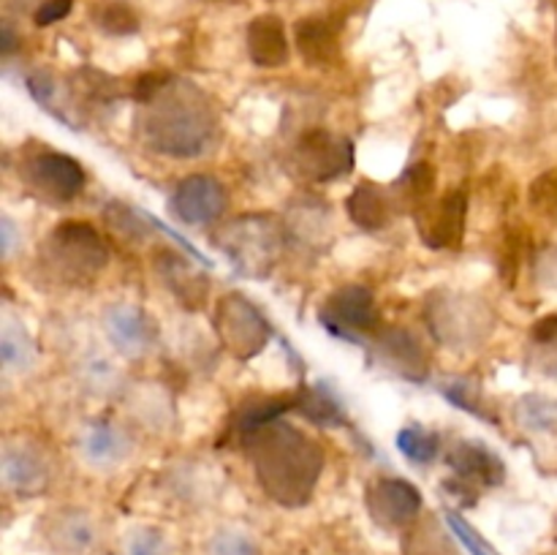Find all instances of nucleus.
I'll use <instances>...</instances> for the list:
<instances>
[{"mask_svg": "<svg viewBox=\"0 0 557 555\" xmlns=\"http://www.w3.org/2000/svg\"><path fill=\"white\" fill-rule=\"evenodd\" d=\"M239 444L253 460L261 490L275 504L297 509L313 498V490L324 471V452L308 433L277 419L245 435Z\"/></svg>", "mask_w": 557, "mask_h": 555, "instance_id": "f257e3e1", "label": "nucleus"}, {"mask_svg": "<svg viewBox=\"0 0 557 555\" xmlns=\"http://www.w3.org/2000/svg\"><path fill=\"white\" fill-rule=\"evenodd\" d=\"M221 118L201 87L172 79L141 114V134L150 150L169 158H199L218 141Z\"/></svg>", "mask_w": 557, "mask_h": 555, "instance_id": "f03ea898", "label": "nucleus"}, {"mask_svg": "<svg viewBox=\"0 0 557 555\" xmlns=\"http://www.w3.org/2000/svg\"><path fill=\"white\" fill-rule=\"evenodd\" d=\"M44 261L60 281H92L109 264L101 234L85 221H63L49 232L41 248Z\"/></svg>", "mask_w": 557, "mask_h": 555, "instance_id": "7ed1b4c3", "label": "nucleus"}, {"mask_svg": "<svg viewBox=\"0 0 557 555\" xmlns=\"http://www.w3.org/2000/svg\"><path fill=\"white\" fill-rule=\"evenodd\" d=\"M424 313L433 335L449 348L482 346L495 321L493 310L482 297L455 292L430 294Z\"/></svg>", "mask_w": 557, "mask_h": 555, "instance_id": "20e7f679", "label": "nucleus"}, {"mask_svg": "<svg viewBox=\"0 0 557 555\" xmlns=\"http://www.w3.org/2000/svg\"><path fill=\"white\" fill-rule=\"evenodd\" d=\"M215 245L239 272L267 278L281 250V229L270 215H245L228 223L221 237H215Z\"/></svg>", "mask_w": 557, "mask_h": 555, "instance_id": "39448f33", "label": "nucleus"}, {"mask_svg": "<svg viewBox=\"0 0 557 555\" xmlns=\"http://www.w3.org/2000/svg\"><path fill=\"white\" fill-rule=\"evenodd\" d=\"M212 324H215L223 348H228L237 359H253L256 354L264 351L272 337V324L267 321V316L245 294L237 292L218 299Z\"/></svg>", "mask_w": 557, "mask_h": 555, "instance_id": "423d86ee", "label": "nucleus"}, {"mask_svg": "<svg viewBox=\"0 0 557 555\" xmlns=\"http://www.w3.org/2000/svg\"><path fill=\"white\" fill-rule=\"evenodd\" d=\"M319 321L326 332L348 343H357V346H364V335H375L381 330L373 294L357 283L332 292L321 305Z\"/></svg>", "mask_w": 557, "mask_h": 555, "instance_id": "0eeeda50", "label": "nucleus"}, {"mask_svg": "<svg viewBox=\"0 0 557 555\" xmlns=\"http://www.w3.org/2000/svg\"><path fill=\"white\" fill-rule=\"evenodd\" d=\"M294 169L310 183H332L354 169V145L348 136L313 128L294 147Z\"/></svg>", "mask_w": 557, "mask_h": 555, "instance_id": "6e6552de", "label": "nucleus"}, {"mask_svg": "<svg viewBox=\"0 0 557 555\" xmlns=\"http://www.w3.org/2000/svg\"><path fill=\"white\" fill-rule=\"evenodd\" d=\"M22 177L30 188L52 201H71L85 188V169L76 158L58 150H41L30 156L22 166Z\"/></svg>", "mask_w": 557, "mask_h": 555, "instance_id": "1a4fd4ad", "label": "nucleus"}, {"mask_svg": "<svg viewBox=\"0 0 557 555\" xmlns=\"http://www.w3.org/2000/svg\"><path fill=\"white\" fill-rule=\"evenodd\" d=\"M228 194L223 183L212 174H188L174 188L169 210L188 226H207L226 212Z\"/></svg>", "mask_w": 557, "mask_h": 555, "instance_id": "9d476101", "label": "nucleus"}, {"mask_svg": "<svg viewBox=\"0 0 557 555\" xmlns=\"http://www.w3.org/2000/svg\"><path fill=\"white\" fill-rule=\"evenodd\" d=\"M446 462L457 479L455 493L460 490V495H476V488H498L506 479V462L498 452L476 439L455 444Z\"/></svg>", "mask_w": 557, "mask_h": 555, "instance_id": "9b49d317", "label": "nucleus"}, {"mask_svg": "<svg viewBox=\"0 0 557 555\" xmlns=\"http://www.w3.org/2000/svg\"><path fill=\"white\" fill-rule=\"evenodd\" d=\"M364 506L375 526L403 528L422 509V493L417 484L406 482V479L384 477L370 484L364 493Z\"/></svg>", "mask_w": 557, "mask_h": 555, "instance_id": "f8f14e48", "label": "nucleus"}, {"mask_svg": "<svg viewBox=\"0 0 557 555\" xmlns=\"http://www.w3.org/2000/svg\"><path fill=\"white\" fill-rule=\"evenodd\" d=\"M103 330L123 357H145L158 341L156 319L139 305L117 303L103 310Z\"/></svg>", "mask_w": 557, "mask_h": 555, "instance_id": "ddd939ff", "label": "nucleus"}, {"mask_svg": "<svg viewBox=\"0 0 557 555\" xmlns=\"http://www.w3.org/2000/svg\"><path fill=\"white\" fill-rule=\"evenodd\" d=\"M373 348L381 362L389 370H395L397 375L417 381V384L428 381V348L419 343V337L411 330H406V326H381L373 335Z\"/></svg>", "mask_w": 557, "mask_h": 555, "instance_id": "4468645a", "label": "nucleus"}, {"mask_svg": "<svg viewBox=\"0 0 557 555\" xmlns=\"http://www.w3.org/2000/svg\"><path fill=\"white\" fill-rule=\"evenodd\" d=\"M419 234H422L428 248H455L460 245L462 232H466V212L468 199L466 190L455 188L438 201V205L419 210Z\"/></svg>", "mask_w": 557, "mask_h": 555, "instance_id": "2eb2a0df", "label": "nucleus"}, {"mask_svg": "<svg viewBox=\"0 0 557 555\" xmlns=\"http://www.w3.org/2000/svg\"><path fill=\"white\" fill-rule=\"evenodd\" d=\"M3 484L20 498H36L49 488V462L36 446L9 444L3 452Z\"/></svg>", "mask_w": 557, "mask_h": 555, "instance_id": "dca6fc26", "label": "nucleus"}, {"mask_svg": "<svg viewBox=\"0 0 557 555\" xmlns=\"http://www.w3.org/2000/svg\"><path fill=\"white\" fill-rule=\"evenodd\" d=\"M44 536L60 555H85L96 547L98 528L82 509H60L44 526Z\"/></svg>", "mask_w": 557, "mask_h": 555, "instance_id": "f3484780", "label": "nucleus"}, {"mask_svg": "<svg viewBox=\"0 0 557 555\" xmlns=\"http://www.w3.org/2000/svg\"><path fill=\"white\" fill-rule=\"evenodd\" d=\"M397 199L392 188L379 183H359L346 199L348 218L364 232H384L395 215Z\"/></svg>", "mask_w": 557, "mask_h": 555, "instance_id": "a211bd4d", "label": "nucleus"}, {"mask_svg": "<svg viewBox=\"0 0 557 555\" xmlns=\"http://www.w3.org/2000/svg\"><path fill=\"white\" fill-rule=\"evenodd\" d=\"M156 272L166 283L169 292L185 305V308H201L210 292V283L201 272H196L177 250H161L156 259Z\"/></svg>", "mask_w": 557, "mask_h": 555, "instance_id": "6ab92c4d", "label": "nucleus"}, {"mask_svg": "<svg viewBox=\"0 0 557 555\" xmlns=\"http://www.w3.org/2000/svg\"><path fill=\"white\" fill-rule=\"evenodd\" d=\"M248 54L261 69H277L288 63L286 25L277 14H261L248 25Z\"/></svg>", "mask_w": 557, "mask_h": 555, "instance_id": "aec40b11", "label": "nucleus"}, {"mask_svg": "<svg viewBox=\"0 0 557 555\" xmlns=\"http://www.w3.org/2000/svg\"><path fill=\"white\" fill-rule=\"evenodd\" d=\"M294 411L302 414L310 424H319V428H351L343 400L324 381L299 386L294 392Z\"/></svg>", "mask_w": 557, "mask_h": 555, "instance_id": "412c9836", "label": "nucleus"}, {"mask_svg": "<svg viewBox=\"0 0 557 555\" xmlns=\"http://www.w3.org/2000/svg\"><path fill=\"white\" fill-rule=\"evenodd\" d=\"M294 38H297V49L302 60L315 69H326L341 58V41H337V30L321 16H308V20L297 22L294 27Z\"/></svg>", "mask_w": 557, "mask_h": 555, "instance_id": "4be33fe9", "label": "nucleus"}, {"mask_svg": "<svg viewBox=\"0 0 557 555\" xmlns=\"http://www.w3.org/2000/svg\"><path fill=\"white\" fill-rule=\"evenodd\" d=\"M82 455L92 466H114V462L128 455V439L112 422L98 419V422H90L82 430Z\"/></svg>", "mask_w": 557, "mask_h": 555, "instance_id": "5701e85b", "label": "nucleus"}, {"mask_svg": "<svg viewBox=\"0 0 557 555\" xmlns=\"http://www.w3.org/2000/svg\"><path fill=\"white\" fill-rule=\"evenodd\" d=\"M286 411H294V392L292 395H267V397H253V400H245L237 408V422H234V433L239 435V441L245 435L256 433L264 424L277 422Z\"/></svg>", "mask_w": 557, "mask_h": 555, "instance_id": "b1692460", "label": "nucleus"}, {"mask_svg": "<svg viewBox=\"0 0 557 555\" xmlns=\"http://www.w3.org/2000/svg\"><path fill=\"white\" fill-rule=\"evenodd\" d=\"M517 424H520L525 433L544 435L555 433L557 430V400L547 395H525L517 400L515 408Z\"/></svg>", "mask_w": 557, "mask_h": 555, "instance_id": "393cba45", "label": "nucleus"}, {"mask_svg": "<svg viewBox=\"0 0 557 555\" xmlns=\"http://www.w3.org/2000/svg\"><path fill=\"white\" fill-rule=\"evenodd\" d=\"M441 395H444L451 406H457V408H462L466 414H471V417L482 419V422H487V424H498L495 408L490 406V400L482 395V390H479L473 381H468V379L444 381V384H441Z\"/></svg>", "mask_w": 557, "mask_h": 555, "instance_id": "a878e982", "label": "nucleus"}, {"mask_svg": "<svg viewBox=\"0 0 557 555\" xmlns=\"http://www.w3.org/2000/svg\"><path fill=\"white\" fill-rule=\"evenodd\" d=\"M397 449H400L403 457H406L408 462H413V466H430V462L438 457L441 435L419 422L406 424V428L397 433Z\"/></svg>", "mask_w": 557, "mask_h": 555, "instance_id": "bb28decb", "label": "nucleus"}, {"mask_svg": "<svg viewBox=\"0 0 557 555\" xmlns=\"http://www.w3.org/2000/svg\"><path fill=\"white\" fill-rule=\"evenodd\" d=\"M0 359H3V368L14 370V373L30 370L33 359H36L33 337L14 321H5L3 335H0Z\"/></svg>", "mask_w": 557, "mask_h": 555, "instance_id": "cd10ccee", "label": "nucleus"}, {"mask_svg": "<svg viewBox=\"0 0 557 555\" xmlns=\"http://www.w3.org/2000/svg\"><path fill=\"white\" fill-rule=\"evenodd\" d=\"M433 190H435V169L430 166V163H413V166L408 169L400 180H397V185L392 188V194H395L397 205H403L411 210V207L422 205V201L428 199Z\"/></svg>", "mask_w": 557, "mask_h": 555, "instance_id": "c85d7f7f", "label": "nucleus"}, {"mask_svg": "<svg viewBox=\"0 0 557 555\" xmlns=\"http://www.w3.org/2000/svg\"><path fill=\"white\" fill-rule=\"evenodd\" d=\"M103 218H107L109 229H112L120 239H134V243L145 239L147 234H150V226H152V223L147 221V215L141 207L123 205V201H112V205H107Z\"/></svg>", "mask_w": 557, "mask_h": 555, "instance_id": "c756f323", "label": "nucleus"}, {"mask_svg": "<svg viewBox=\"0 0 557 555\" xmlns=\"http://www.w3.org/2000/svg\"><path fill=\"white\" fill-rule=\"evenodd\" d=\"M27 90H30V96L36 98L38 107L47 109L52 118H58L60 123L76 131V123L71 120V114L65 112V103H60L63 101V92H60L58 82H54V76L49 74V71H33V74L27 76Z\"/></svg>", "mask_w": 557, "mask_h": 555, "instance_id": "7c9ffc66", "label": "nucleus"}, {"mask_svg": "<svg viewBox=\"0 0 557 555\" xmlns=\"http://www.w3.org/2000/svg\"><path fill=\"white\" fill-rule=\"evenodd\" d=\"M123 555H174V547L163 531L152 526H139L125 533Z\"/></svg>", "mask_w": 557, "mask_h": 555, "instance_id": "2f4dec72", "label": "nucleus"}, {"mask_svg": "<svg viewBox=\"0 0 557 555\" xmlns=\"http://www.w3.org/2000/svg\"><path fill=\"white\" fill-rule=\"evenodd\" d=\"M96 22L103 33L109 36H131V33L139 30V16L134 14V9L120 0H112V3H103L101 9L96 11Z\"/></svg>", "mask_w": 557, "mask_h": 555, "instance_id": "473e14b6", "label": "nucleus"}, {"mask_svg": "<svg viewBox=\"0 0 557 555\" xmlns=\"http://www.w3.org/2000/svg\"><path fill=\"white\" fill-rule=\"evenodd\" d=\"M207 555H261L259 544L243 531H234V528H223L207 544Z\"/></svg>", "mask_w": 557, "mask_h": 555, "instance_id": "72a5a7b5", "label": "nucleus"}, {"mask_svg": "<svg viewBox=\"0 0 557 555\" xmlns=\"http://www.w3.org/2000/svg\"><path fill=\"white\" fill-rule=\"evenodd\" d=\"M528 201L542 215H555L557 212V166L539 174L528 188Z\"/></svg>", "mask_w": 557, "mask_h": 555, "instance_id": "f704fd0d", "label": "nucleus"}, {"mask_svg": "<svg viewBox=\"0 0 557 555\" xmlns=\"http://www.w3.org/2000/svg\"><path fill=\"white\" fill-rule=\"evenodd\" d=\"M446 522H449V528L455 531V536L460 539L462 547L468 550L471 555H493V550L487 547V542H484L482 536H479L476 531H473L471 526H468L466 520H462L457 511H446Z\"/></svg>", "mask_w": 557, "mask_h": 555, "instance_id": "c9c22d12", "label": "nucleus"}, {"mask_svg": "<svg viewBox=\"0 0 557 555\" xmlns=\"http://www.w3.org/2000/svg\"><path fill=\"white\" fill-rule=\"evenodd\" d=\"M71 3H74V0H44L36 9V14H33V22H36L38 27L54 25V22H60L63 16H69Z\"/></svg>", "mask_w": 557, "mask_h": 555, "instance_id": "e433bc0d", "label": "nucleus"}, {"mask_svg": "<svg viewBox=\"0 0 557 555\" xmlns=\"http://www.w3.org/2000/svg\"><path fill=\"white\" fill-rule=\"evenodd\" d=\"M533 348H539V351H542V357H539V362H542L544 373L557 375V330L553 332V335L547 337V341L533 343Z\"/></svg>", "mask_w": 557, "mask_h": 555, "instance_id": "4c0bfd02", "label": "nucleus"}, {"mask_svg": "<svg viewBox=\"0 0 557 555\" xmlns=\"http://www.w3.org/2000/svg\"><path fill=\"white\" fill-rule=\"evenodd\" d=\"M0 237H3V256L11 254V245H14V223L3 215L0 221Z\"/></svg>", "mask_w": 557, "mask_h": 555, "instance_id": "58836bf2", "label": "nucleus"}]
</instances>
